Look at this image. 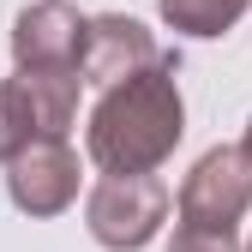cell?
<instances>
[{
    "label": "cell",
    "mask_w": 252,
    "mask_h": 252,
    "mask_svg": "<svg viewBox=\"0 0 252 252\" xmlns=\"http://www.w3.org/2000/svg\"><path fill=\"white\" fill-rule=\"evenodd\" d=\"M174 66L180 60L168 54L162 66H150V72H138V78H126V84L96 96L84 150L102 174H150L174 156V144L186 132V102H180Z\"/></svg>",
    "instance_id": "6da1fadb"
},
{
    "label": "cell",
    "mask_w": 252,
    "mask_h": 252,
    "mask_svg": "<svg viewBox=\"0 0 252 252\" xmlns=\"http://www.w3.org/2000/svg\"><path fill=\"white\" fill-rule=\"evenodd\" d=\"M168 222V186L156 174H102L84 198V228L108 252H138Z\"/></svg>",
    "instance_id": "7a4b0ae2"
},
{
    "label": "cell",
    "mask_w": 252,
    "mask_h": 252,
    "mask_svg": "<svg viewBox=\"0 0 252 252\" xmlns=\"http://www.w3.org/2000/svg\"><path fill=\"white\" fill-rule=\"evenodd\" d=\"M252 210V162L240 156V144H216L204 150L192 174L180 180V222L192 228H234Z\"/></svg>",
    "instance_id": "3957f363"
},
{
    "label": "cell",
    "mask_w": 252,
    "mask_h": 252,
    "mask_svg": "<svg viewBox=\"0 0 252 252\" xmlns=\"http://www.w3.org/2000/svg\"><path fill=\"white\" fill-rule=\"evenodd\" d=\"M84 24L90 18L66 0H30L12 18V66L18 72H78Z\"/></svg>",
    "instance_id": "277c9868"
},
{
    "label": "cell",
    "mask_w": 252,
    "mask_h": 252,
    "mask_svg": "<svg viewBox=\"0 0 252 252\" xmlns=\"http://www.w3.org/2000/svg\"><path fill=\"white\" fill-rule=\"evenodd\" d=\"M162 60H168V48L156 42L138 18H126V12H102V18L84 24V60H78V78L96 84V90H114V84H126V78L162 66Z\"/></svg>",
    "instance_id": "5b68a950"
},
{
    "label": "cell",
    "mask_w": 252,
    "mask_h": 252,
    "mask_svg": "<svg viewBox=\"0 0 252 252\" xmlns=\"http://www.w3.org/2000/svg\"><path fill=\"white\" fill-rule=\"evenodd\" d=\"M6 192L24 216H60L78 198V156L66 138H36L6 162Z\"/></svg>",
    "instance_id": "8992f818"
},
{
    "label": "cell",
    "mask_w": 252,
    "mask_h": 252,
    "mask_svg": "<svg viewBox=\"0 0 252 252\" xmlns=\"http://www.w3.org/2000/svg\"><path fill=\"white\" fill-rule=\"evenodd\" d=\"M30 96V114H36L42 138H66L72 120H78V72H12Z\"/></svg>",
    "instance_id": "52a82bcc"
},
{
    "label": "cell",
    "mask_w": 252,
    "mask_h": 252,
    "mask_svg": "<svg viewBox=\"0 0 252 252\" xmlns=\"http://www.w3.org/2000/svg\"><path fill=\"white\" fill-rule=\"evenodd\" d=\"M156 6H162V24L180 36H222L246 18L252 0H156Z\"/></svg>",
    "instance_id": "ba28073f"
},
{
    "label": "cell",
    "mask_w": 252,
    "mask_h": 252,
    "mask_svg": "<svg viewBox=\"0 0 252 252\" xmlns=\"http://www.w3.org/2000/svg\"><path fill=\"white\" fill-rule=\"evenodd\" d=\"M36 138H42V126H36V114H30L24 84L18 78H0V162H12V156L30 150Z\"/></svg>",
    "instance_id": "9c48e42d"
},
{
    "label": "cell",
    "mask_w": 252,
    "mask_h": 252,
    "mask_svg": "<svg viewBox=\"0 0 252 252\" xmlns=\"http://www.w3.org/2000/svg\"><path fill=\"white\" fill-rule=\"evenodd\" d=\"M168 252H246V246H240L234 228H192V222H180Z\"/></svg>",
    "instance_id": "30bf717a"
},
{
    "label": "cell",
    "mask_w": 252,
    "mask_h": 252,
    "mask_svg": "<svg viewBox=\"0 0 252 252\" xmlns=\"http://www.w3.org/2000/svg\"><path fill=\"white\" fill-rule=\"evenodd\" d=\"M240 156H246V162H252V120H246V138H240Z\"/></svg>",
    "instance_id": "8fae6325"
},
{
    "label": "cell",
    "mask_w": 252,
    "mask_h": 252,
    "mask_svg": "<svg viewBox=\"0 0 252 252\" xmlns=\"http://www.w3.org/2000/svg\"><path fill=\"white\" fill-rule=\"evenodd\" d=\"M246 252H252V240H246Z\"/></svg>",
    "instance_id": "7c38bea8"
}]
</instances>
